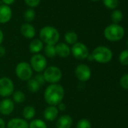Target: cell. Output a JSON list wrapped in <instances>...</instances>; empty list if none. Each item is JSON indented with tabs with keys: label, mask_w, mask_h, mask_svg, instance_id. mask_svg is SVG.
Instances as JSON below:
<instances>
[{
	"label": "cell",
	"mask_w": 128,
	"mask_h": 128,
	"mask_svg": "<svg viewBox=\"0 0 128 128\" xmlns=\"http://www.w3.org/2000/svg\"><path fill=\"white\" fill-rule=\"evenodd\" d=\"M65 90L62 85L59 84H52L48 85L44 92V98L49 106H56L62 102Z\"/></svg>",
	"instance_id": "cell-1"
},
{
	"label": "cell",
	"mask_w": 128,
	"mask_h": 128,
	"mask_svg": "<svg viewBox=\"0 0 128 128\" xmlns=\"http://www.w3.org/2000/svg\"><path fill=\"white\" fill-rule=\"evenodd\" d=\"M40 40L48 45H55L60 39V33L58 30L51 26H45L41 29L39 32Z\"/></svg>",
	"instance_id": "cell-2"
},
{
	"label": "cell",
	"mask_w": 128,
	"mask_h": 128,
	"mask_svg": "<svg viewBox=\"0 0 128 128\" xmlns=\"http://www.w3.org/2000/svg\"><path fill=\"white\" fill-rule=\"evenodd\" d=\"M91 56L93 60L99 63H108L113 56L112 51L106 46H98L92 51Z\"/></svg>",
	"instance_id": "cell-3"
},
{
	"label": "cell",
	"mask_w": 128,
	"mask_h": 128,
	"mask_svg": "<svg viewBox=\"0 0 128 128\" xmlns=\"http://www.w3.org/2000/svg\"><path fill=\"white\" fill-rule=\"evenodd\" d=\"M105 38L110 42H118L124 36V29L119 24H110L104 30Z\"/></svg>",
	"instance_id": "cell-4"
},
{
	"label": "cell",
	"mask_w": 128,
	"mask_h": 128,
	"mask_svg": "<svg viewBox=\"0 0 128 128\" xmlns=\"http://www.w3.org/2000/svg\"><path fill=\"white\" fill-rule=\"evenodd\" d=\"M15 73L17 77L24 82H28L32 78L33 70L30 64L26 62H20L17 64L15 68Z\"/></svg>",
	"instance_id": "cell-5"
},
{
	"label": "cell",
	"mask_w": 128,
	"mask_h": 128,
	"mask_svg": "<svg viewBox=\"0 0 128 128\" xmlns=\"http://www.w3.org/2000/svg\"><path fill=\"white\" fill-rule=\"evenodd\" d=\"M43 76L46 82L50 83V84H57V82L61 80L62 77V73L59 67L50 66L47 67L43 72Z\"/></svg>",
	"instance_id": "cell-6"
},
{
	"label": "cell",
	"mask_w": 128,
	"mask_h": 128,
	"mask_svg": "<svg viewBox=\"0 0 128 128\" xmlns=\"http://www.w3.org/2000/svg\"><path fill=\"white\" fill-rule=\"evenodd\" d=\"M30 66L35 72L38 73L43 72L45 69L48 67V62L46 57L41 54H33L32 57L30 58Z\"/></svg>",
	"instance_id": "cell-7"
},
{
	"label": "cell",
	"mask_w": 128,
	"mask_h": 128,
	"mask_svg": "<svg viewBox=\"0 0 128 128\" xmlns=\"http://www.w3.org/2000/svg\"><path fill=\"white\" fill-rule=\"evenodd\" d=\"M14 92V84L12 80L8 77L0 78V96L8 97Z\"/></svg>",
	"instance_id": "cell-8"
},
{
	"label": "cell",
	"mask_w": 128,
	"mask_h": 128,
	"mask_svg": "<svg viewBox=\"0 0 128 128\" xmlns=\"http://www.w3.org/2000/svg\"><path fill=\"white\" fill-rule=\"evenodd\" d=\"M71 54L76 59L83 60L89 56V50L84 43L76 42L71 48Z\"/></svg>",
	"instance_id": "cell-9"
},
{
	"label": "cell",
	"mask_w": 128,
	"mask_h": 128,
	"mask_svg": "<svg viewBox=\"0 0 128 128\" xmlns=\"http://www.w3.org/2000/svg\"><path fill=\"white\" fill-rule=\"evenodd\" d=\"M75 75L78 81L86 82L91 77V70L88 65L81 63L76 66L75 70Z\"/></svg>",
	"instance_id": "cell-10"
},
{
	"label": "cell",
	"mask_w": 128,
	"mask_h": 128,
	"mask_svg": "<svg viewBox=\"0 0 128 128\" xmlns=\"http://www.w3.org/2000/svg\"><path fill=\"white\" fill-rule=\"evenodd\" d=\"M14 109V102L12 99L5 98L0 101V114L7 116L11 114Z\"/></svg>",
	"instance_id": "cell-11"
},
{
	"label": "cell",
	"mask_w": 128,
	"mask_h": 128,
	"mask_svg": "<svg viewBox=\"0 0 128 128\" xmlns=\"http://www.w3.org/2000/svg\"><path fill=\"white\" fill-rule=\"evenodd\" d=\"M12 18V8L6 5H0V24H6Z\"/></svg>",
	"instance_id": "cell-12"
},
{
	"label": "cell",
	"mask_w": 128,
	"mask_h": 128,
	"mask_svg": "<svg viewBox=\"0 0 128 128\" xmlns=\"http://www.w3.org/2000/svg\"><path fill=\"white\" fill-rule=\"evenodd\" d=\"M55 50H56V54L60 57H68L71 54V48L70 46L64 42L57 43L55 45Z\"/></svg>",
	"instance_id": "cell-13"
},
{
	"label": "cell",
	"mask_w": 128,
	"mask_h": 128,
	"mask_svg": "<svg viewBox=\"0 0 128 128\" xmlns=\"http://www.w3.org/2000/svg\"><path fill=\"white\" fill-rule=\"evenodd\" d=\"M73 124L72 117L69 114L61 115L56 121V128H71Z\"/></svg>",
	"instance_id": "cell-14"
},
{
	"label": "cell",
	"mask_w": 128,
	"mask_h": 128,
	"mask_svg": "<svg viewBox=\"0 0 128 128\" xmlns=\"http://www.w3.org/2000/svg\"><path fill=\"white\" fill-rule=\"evenodd\" d=\"M58 114H59V110H58L57 107L54 106H48L43 112L44 118L48 121L55 120V119L58 116Z\"/></svg>",
	"instance_id": "cell-15"
},
{
	"label": "cell",
	"mask_w": 128,
	"mask_h": 128,
	"mask_svg": "<svg viewBox=\"0 0 128 128\" xmlns=\"http://www.w3.org/2000/svg\"><path fill=\"white\" fill-rule=\"evenodd\" d=\"M8 128H29V123L26 120L20 118L11 119L7 124Z\"/></svg>",
	"instance_id": "cell-16"
},
{
	"label": "cell",
	"mask_w": 128,
	"mask_h": 128,
	"mask_svg": "<svg viewBox=\"0 0 128 128\" xmlns=\"http://www.w3.org/2000/svg\"><path fill=\"white\" fill-rule=\"evenodd\" d=\"M20 32H21V34L23 35V36H24L26 38L31 39V38H33L36 36L35 27L29 23L24 24L21 26Z\"/></svg>",
	"instance_id": "cell-17"
},
{
	"label": "cell",
	"mask_w": 128,
	"mask_h": 128,
	"mask_svg": "<svg viewBox=\"0 0 128 128\" xmlns=\"http://www.w3.org/2000/svg\"><path fill=\"white\" fill-rule=\"evenodd\" d=\"M44 48V43L38 38L33 39L29 46V50L30 52L33 54H39L40 51L42 50Z\"/></svg>",
	"instance_id": "cell-18"
},
{
	"label": "cell",
	"mask_w": 128,
	"mask_h": 128,
	"mask_svg": "<svg viewBox=\"0 0 128 128\" xmlns=\"http://www.w3.org/2000/svg\"><path fill=\"white\" fill-rule=\"evenodd\" d=\"M36 113V108L32 106H26L23 109V117L25 120H32Z\"/></svg>",
	"instance_id": "cell-19"
},
{
	"label": "cell",
	"mask_w": 128,
	"mask_h": 128,
	"mask_svg": "<svg viewBox=\"0 0 128 128\" xmlns=\"http://www.w3.org/2000/svg\"><path fill=\"white\" fill-rule=\"evenodd\" d=\"M64 39L66 44H74L76 42H78V35L76 32L73 31H70L67 32L65 36H64Z\"/></svg>",
	"instance_id": "cell-20"
},
{
	"label": "cell",
	"mask_w": 128,
	"mask_h": 128,
	"mask_svg": "<svg viewBox=\"0 0 128 128\" xmlns=\"http://www.w3.org/2000/svg\"><path fill=\"white\" fill-rule=\"evenodd\" d=\"M12 96H13V101L14 102H16V103H23L25 100H26V96H25V94L21 91V90H16L12 94Z\"/></svg>",
	"instance_id": "cell-21"
},
{
	"label": "cell",
	"mask_w": 128,
	"mask_h": 128,
	"mask_svg": "<svg viewBox=\"0 0 128 128\" xmlns=\"http://www.w3.org/2000/svg\"><path fill=\"white\" fill-rule=\"evenodd\" d=\"M27 88L31 93H36L40 90L41 85L36 81L35 78H31L27 82Z\"/></svg>",
	"instance_id": "cell-22"
},
{
	"label": "cell",
	"mask_w": 128,
	"mask_h": 128,
	"mask_svg": "<svg viewBox=\"0 0 128 128\" xmlns=\"http://www.w3.org/2000/svg\"><path fill=\"white\" fill-rule=\"evenodd\" d=\"M29 128H48L46 123L39 118L33 119L29 124Z\"/></svg>",
	"instance_id": "cell-23"
},
{
	"label": "cell",
	"mask_w": 128,
	"mask_h": 128,
	"mask_svg": "<svg viewBox=\"0 0 128 128\" xmlns=\"http://www.w3.org/2000/svg\"><path fill=\"white\" fill-rule=\"evenodd\" d=\"M111 19L114 24H118L123 19V13L119 10H114L111 14Z\"/></svg>",
	"instance_id": "cell-24"
},
{
	"label": "cell",
	"mask_w": 128,
	"mask_h": 128,
	"mask_svg": "<svg viewBox=\"0 0 128 128\" xmlns=\"http://www.w3.org/2000/svg\"><path fill=\"white\" fill-rule=\"evenodd\" d=\"M44 54L49 58H54L56 56V50H55V45L46 44V46L44 48Z\"/></svg>",
	"instance_id": "cell-25"
},
{
	"label": "cell",
	"mask_w": 128,
	"mask_h": 128,
	"mask_svg": "<svg viewBox=\"0 0 128 128\" xmlns=\"http://www.w3.org/2000/svg\"><path fill=\"white\" fill-rule=\"evenodd\" d=\"M36 18V12L32 8L27 9L24 14V18L26 22H32Z\"/></svg>",
	"instance_id": "cell-26"
},
{
	"label": "cell",
	"mask_w": 128,
	"mask_h": 128,
	"mask_svg": "<svg viewBox=\"0 0 128 128\" xmlns=\"http://www.w3.org/2000/svg\"><path fill=\"white\" fill-rule=\"evenodd\" d=\"M119 62L123 66H128V50H124L119 55Z\"/></svg>",
	"instance_id": "cell-27"
},
{
	"label": "cell",
	"mask_w": 128,
	"mask_h": 128,
	"mask_svg": "<svg viewBox=\"0 0 128 128\" xmlns=\"http://www.w3.org/2000/svg\"><path fill=\"white\" fill-rule=\"evenodd\" d=\"M119 3L118 0H103L104 6L109 9H114L118 7Z\"/></svg>",
	"instance_id": "cell-28"
},
{
	"label": "cell",
	"mask_w": 128,
	"mask_h": 128,
	"mask_svg": "<svg viewBox=\"0 0 128 128\" xmlns=\"http://www.w3.org/2000/svg\"><path fill=\"white\" fill-rule=\"evenodd\" d=\"M76 128H91V124L89 120L82 118L78 121Z\"/></svg>",
	"instance_id": "cell-29"
},
{
	"label": "cell",
	"mask_w": 128,
	"mask_h": 128,
	"mask_svg": "<svg viewBox=\"0 0 128 128\" xmlns=\"http://www.w3.org/2000/svg\"><path fill=\"white\" fill-rule=\"evenodd\" d=\"M120 85L124 90H128V73L124 75L120 78Z\"/></svg>",
	"instance_id": "cell-30"
},
{
	"label": "cell",
	"mask_w": 128,
	"mask_h": 128,
	"mask_svg": "<svg viewBox=\"0 0 128 128\" xmlns=\"http://www.w3.org/2000/svg\"><path fill=\"white\" fill-rule=\"evenodd\" d=\"M24 2L29 7L32 8L37 7L40 4L41 0H24Z\"/></svg>",
	"instance_id": "cell-31"
},
{
	"label": "cell",
	"mask_w": 128,
	"mask_h": 128,
	"mask_svg": "<svg viewBox=\"0 0 128 128\" xmlns=\"http://www.w3.org/2000/svg\"><path fill=\"white\" fill-rule=\"evenodd\" d=\"M35 79H36V81L42 86V85H44V84H45V80H44V76H43V74H37L36 76H35V78H34Z\"/></svg>",
	"instance_id": "cell-32"
},
{
	"label": "cell",
	"mask_w": 128,
	"mask_h": 128,
	"mask_svg": "<svg viewBox=\"0 0 128 128\" xmlns=\"http://www.w3.org/2000/svg\"><path fill=\"white\" fill-rule=\"evenodd\" d=\"M56 107H57V108H58V110H60V111H65L66 110V105L64 103V102H60V104H58L57 106H56Z\"/></svg>",
	"instance_id": "cell-33"
},
{
	"label": "cell",
	"mask_w": 128,
	"mask_h": 128,
	"mask_svg": "<svg viewBox=\"0 0 128 128\" xmlns=\"http://www.w3.org/2000/svg\"><path fill=\"white\" fill-rule=\"evenodd\" d=\"M6 54V48L2 46V45H0V58L1 57H3Z\"/></svg>",
	"instance_id": "cell-34"
},
{
	"label": "cell",
	"mask_w": 128,
	"mask_h": 128,
	"mask_svg": "<svg viewBox=\"0 0 128 128\" xmlns=\"http://www.w3.org/2000/svg\"><path fill=\"white\" fill-rule=\"evenodd\" d=\"M2 2L4 3V5L9 6L12 5V4L14 2L15 0H2Z\"/></svg>",
	"instance_id": "cell-35"
},
{
	"label": "cell",
	"mask_w": 128,
	"mask_h": 128,
	"mask_svg": "<svg viewBox=\"0 0 128 128\" xmlns=\"http://www.w3.org/2000/svg\"><path fill=\"white\" fill-rule=\"evenodd\" d=\"M0 128H6V122L1 118H0Z\"/></svg>",
	"instance_id": "cell-36"
},
{
	"label": "cell",
	"mask_w": 128,
	"mask_h": 128,
	"mask_svg": "<svg viewBox=\"0 0 128 128\" xmlns=\"http://www.w3.org/2000/svg\"><path fill=\"white\" fill-rule=\"evenodd\" d=\"M3 39H4V34H3V32L2 31V30L0 29V45H1V44L2 43Z\"/></svg>",
	"instance_id": "cell-37"
},
{
	"label": "cell",
	"mask_w": 128,
	"mask_h": 128,
	"mask_svg": "<svg viewBox=\"0 0 128 128\" xmlns=\"http://www.w3.org/2000/svg\"><path fill=\"white\" fill-rule=\"evenodd\" d=\"M91 1H94V2H96V1H100V0H91Z\"/></svg>",
	"instance_id": "cell-38"
},
{
	"label": "cell",
	"mask_w": 128,
	"mask_h": 128,
	"mask_svg": "<svg viewBox=\"0 0 128 128\" xmlns=\"http://www.w3.org/2000/svg\"><path fill=\"white\" fill-rule=\"evenodd\" d=\"M126 45H127V47H128V39H127V41H126Z\"/></svg>",
	"instance_id": "cell-39"
}]
</instances>
